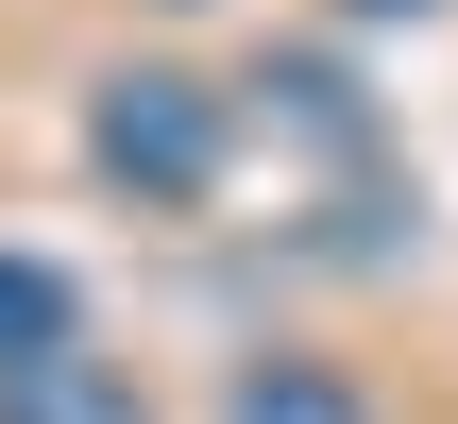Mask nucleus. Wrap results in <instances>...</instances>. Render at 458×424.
I'll use <instances>...</instances> for the list:
<instances>
[{"mask_svg":"<svg viewBox=\"0 0 458 424\" xmlns=\"http://www.w3.org/2000/svg\"><path fill=\"white\" fill-rule=\"evenodd\" d=\"M85 153H102L136 204H204V187H221V85H187V68H119V85L85 102Z\"/></svg>","mask_w":458,"mask_h":424,"instance_id":"1","label":"nucleus"},{"mask_svg":"<svg viewBox=\"0 0 458 424\" xmlns=\"http://www.w3.org/2000/svg\"><path fill=\"white\" fill-rule=\"evenodd\" d=\"M0 424H153V408H136V374H119V357L51 340V357H17V374H0Z\"/></svg>","mask_w":458,"mask_h":424,"instance_id":"2","label":"nucleus"},{"mask_svg":"<svg viewBox=\"0 0 458 424\" xmlns=\"http://www.w3.org/2000/svg\"><path fill=\"white\" fill-rule=\"evenodd\" d=\"M221 424H374V408H357V391H340L323 357H255V374H238V408H221Z\"/></svg>","mask_w":458,"mask_h":424,"instance_id":"3","label":"nucleus"},{"mask_svg":"<svg viewBox=\"0 0 458 424\" xmlns=\"http://www.w3.org/2000/svg\"><path fill=\"white\" fill-rule=\"evenodd\" d=\"M51 340H68V272H51V255H0V374L51 357Z\"/></svg>","mask_w":458,"mask_h":424,"instance_id":"4","label":"nucleus"}]
</instances>
